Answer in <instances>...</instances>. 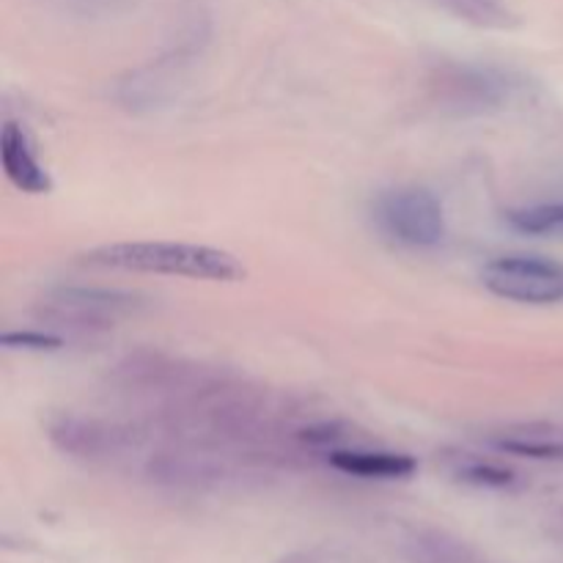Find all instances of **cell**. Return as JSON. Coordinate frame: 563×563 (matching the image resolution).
<instances>
[{
  "instance_id": "cell-16",
  "label": "cell",
  "mask_w": 563,
  "mask_h": 563,
  "mask_svg": "<svg viewBox=\"0 0 563 563\" xmlns=\"http://www.w3.org/2000/svg\"><path fill=\"white\" fill-rule=\"evenodd\" d=\"M553 537L561 539V542H563V506L559 511H555V517H553Z\"/></svg>"
},
{
  "instance_id": "cell-9",
  "label": "cell",
  "mask_w": 563,
  "mask_h": 563,
  "mask_svg": "<svg viewBox=\"0 0 563 563\" xmlns=\"http://www.w3.org/2000/svg\"><path fill=\"white\" fill-rule=\"evenodd\" d=\"M407 563H489L465 539L443 528H416L401 542Z\"/></svg>"
},
{
  "instance_id": "cell-2",
  "label": "cell",
  "mask_w": 563,
  "mask_h": 563,
  "mask_svg": "<svg viewBox=\"0 0 563 563\" xmlns=\"http://www.w3.org/2000/svg\"><path fill=\"white\" fill-rule=\"evenodd\" d=\"M374 220L399 245L434 247L445 240L443 203L423 187L383 192L374 203Z\"/></svg>"
},
{
  "instance_id": "cell-14",
  "label": "cell",
  "mask_w": 563,
  "mask_h": 563,
  "mask_svg": "<svg viewBox=\"0 0 563 563\" xmlns=\"http://www.w3.org/2000/svg\"><path fill=\"white\" fill-rule=\"evenodd\" d=\"M5 350H27V352H55L64 346V339L42 330H11L3 333Z\"/></svg>"
},
{
  "instance_id": "cell-13",
  "label": "cell",
  "mask_w": 563,
  "mask_h": 563,
  "mask_svg": "<svg viewBox=\"0 0 563 563\" xmlns=\"http://www.w3.org/2000/svg\"><path fill=\"white\" fill-rule=\"evenodd\" d=\"M451 473H454V478H460V482L487 489H506L517 482L515 473L506 471V467L493 465V462H484L471 454H462L460 460L454 462V467H451Z\"/></svg>"
},
{
  "instance_id": "cell-12",
  "label": "cell",
  "mask_w": 563,
  "mask_h": 563,
  "mask_svg": "<svg viewBox=\"0 0 563 563\" xmlns=\"http://www.w3.org/2000/svg\"><path fill=\"white\" fill-rule=\"evenodd\" d=\"M506 223L528 236H563V203L511 209L506 212Z\"/></svg>"
},
{
  "instance_id": "cell-6",
  "label": "cell",
  "mask_w": 563,
  "mask_h": 563,
  "mask_svg": "<svg viewBox=\"0 0 563 563\" xmlns=\"http://www.w3.org/2000/svg\"><path fill=\"white\" fill-rule=\"evenodd\" d=\"M47 438L60 454H69L75 460L86 462L115 460V456H124L126 451L137 445V438L132 429L82 416L53 418L47 427Z\"/></svg>"
},
{
  "instance_id": "cell-4",
  "label": "cell",
  "mask_w": 563,
  "mask_h": 563,
  "mask_svg": "<svg viewBox=\"0 0 563 563\" xmlns=\"http://www.w3.org/2000/svg\"><path fill=\"white\" fill-rule=\"evenodd\" d=\"M434 102L451 113L476 115L506 108L517 93V80L489 66H443L432 77Z\"/></svg>"
},
{
  "instance_id": "cell-8",
  "label": "cell",
  "mask_w": 563,
  "mask_h": 563,
  "mask_svg": "<svg viewBox=\"0 0 563 563\" xmlns=\"http://www.w3.org/2000/svg\"><path fill=\"white\" fill-rule=\"evenodd\" d=\"M328 462L333 471L346 473L355 478H379V482H396L416 473L418 462L410 454L396 451H372V449H333L328 451Z\"/></svg>"
},
{
  "instance_id": "cell-3",
  "label": "cell",
  "mask_w": 563,
  "mask_h": 563,
  "mask_svg": "<svg viewBox=\"0 0 563 563\" xmlns=\"http://www.w3.org/2000/svg\"><path fill=\"white\" fill-rule=\"evenodd\" d=\"M137 308H141V297L130 295V291L60 286L44 297L38 313L55 328L93 333V330L113 328L121 317H130Z\"/></svg>"
},
{
  "instance_id": "cell-10",
  "label": "cell",
  "mask_w": 563,
  "mask_h": 563,
  "mask_svg": "<svg viewBox=\"0 0 563 563\" xmlns=\"http://www.w3.org/2000/svg\"><path fill=\"white\" fill-rule=\"evenodd\" d=\"M493 445L526 460H563V432L553 427H515L493 438Z\"/></svg>"
},
{
  "instance_id": "cell-15",
  "label": "cell",
  "mask_w": 563,
  "mask_h": 563,
  "mask_svg": "<svg viewBox=\"0 0 563 563\" xmlns=\"http://www.w3.org/2000/svg\"><path fill=\"white\" fill-rule=\"evenodd\" d=\"M278 563H319V561H317V555H311V553H289V555H284Z\"/></svg>"
},
{
  "instance_id": "cell-11",
  "label": "cell",
  "mask_w": 563,
  "mask_h": 563,
  "mask_svg": "<svg viewBox=\"0 0 563 563\" xmlns=\"http://www.w3.org/2000/svg\"><path fill=\"white\" fill-rule=\"evenodd\" d=\"M434 3L454 14L456 20H465L476 27L506 31V27L517 25V16L511 14L504 0H434Z\"/></svg>"
},
{
  "instance_id": "cell-7",
  "label": "cell",
  "mask_w": 563,
  "mask_h": 563,
  "mask_svg": "<svg viewBox=\"0 0 563 563\" xmlns=\"http://www.w3.org/2000/svg\"><path fill=\"white\" fill-rule=\"evenodd\" d=\"M0 165L11 185L27 196H47L53 190L47 168L38 163L25 126L16 121H5L3 132H0Z\"/></svg>"
},
{
  "instance_id": "cell-5",
  "label": "cell",
  "mask_w": 563,
  "mask_h": 563,
  "mask_svg": "<svg viewBox=\"0 0 563 563\" xmlns=\"http://www.w3.org/2000/svg\"><path fill=\"white\" fill-rule=\"evenodd\" d=\"M482 284L504 300L555 306L563 300V267L542 256H500L484 267Z\"/></svg>"
},
{
  "instance_id": "cell-1",
  "label": "cell",
  "mask_w": 563,
  "mask_h": 563,
  "mask_svg": "<svg viewBox=\"0 0 563 563\" xmlns=\"http://www.w3.org/2000/svg\"><path fill=\"white\" fill-rule=\"evenodd\" d=\"M93 267L121 269V273L174 275V278L214 280V284H236L245 278V264L229 251L196 242L170 240H135L99 245L86 253Z\"/></svg>"
}]
</instances>
